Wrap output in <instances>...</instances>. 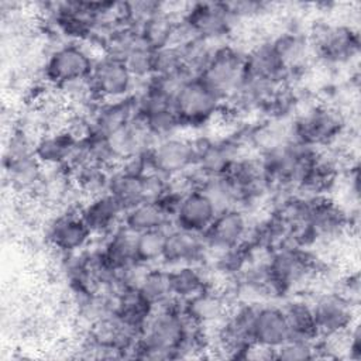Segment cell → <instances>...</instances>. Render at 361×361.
I'll return each instance as SVG.
<instances>
[{
  "instance_id": "cell-1",
  "label": "cell",
  "mask_w": 361,
  "mask_h": 361,
  "mask_svg": "<svg viewBox=\"0 0 361 361\" xmlns=\"http://www.w3.org/2000/svg\"><path fill=\"white\" fill-rule=\"evenodd\" d=\"M195 324L183 312L182 302L172 300L154 307L141 329L134 348L135 358L175 360Z\"/></svg>"
},
{
  "instance_id": "cell-2",
  "label": "cell",
  "mask_w": 361,
  "mask_h": 361,
  "mask_svg": "<svg viewBox=\"0 0 361 361\" xmlns=\"http://www.w3.org/2000/svg\"><path fill=\"white\" fill-rule=\"evenodd\" d=\"M265 268L272 295L283 296L310 281L316 261L305 248L283 245L268 254Z\"/></svg>"
},
{
  "instance_id": "cell-3",
  "label": "cell",
  "mask_w": 361,
  "mask_h": 361,
  "mask_svg": "<svg viewBox=\"0 0 361 361\" xmlns=\"http://www.w3.org/2000/svg\"><path fill=\"white\" fill-rule=\"evenodd\" d=\"M345 116L338 106L316 103L307 106L290 124L293 140L319 148L333 144L345 130Z\"/></svg>"
},
{
  "instance_id": "cell-4",
  "label": "cell",
  "mask_w": 361,
  "mask_h": 361,
  "mask_svg": "<svg viewBox=\"0 0 361 361\" xmlns=\"http://www.w3.org/2000/svg\"><path fill=\"white\" fill-rule=\"evenodd\" d=\"M244 75L245 52L224 42L213 51L197 78L224 103L241 86Z\"/></svg>"
},
{
  "instance_id": "cell-5",
  "label": "cell",
  "mask_w": 361,
  "mask_h": 361,
  "mask_svg": "<svg viewBox=\"0 0 361 361\" xmlns=\"http://www.w3.org/2000/svg\"><path fill=\"white\" fill-rule=\"evenodd\" d=\"M96 58L90 51L76 41H69L56 47L45 61L44 78L54 87L87 79L93 71Z\"/></svg>"
},
{
  "instance_id": "cell-6",
  "label": "cell",
  "mask_w": 361,
  "mask_h": 361,
  "mask_svg": "<svg viewBox=\"0 0 361 361\" xmlns=\"http://www.w3.org/2000/svg\"><path fill=\"white\" fill-rule=\"evenodd\" d=\"M172 106L182 127H202L223 110V102L199 78H190L180 86Z\"/></svg>"
},
{
  "instance_id": "cell-7",
  "label": "cell",
  "mask_w": 361,
  "mask_h": 361,
  "mask_svg": "<svg viewBox=\"0 0 361 361\" xmlns=\"http://www.w3.org/2000/svg\"><path fill=\"white\" fill-rule=\"evenodd\" d=\"M307 41L313 54L326 65L347 63L360 51L358 31L344 24H317Z\"/></svg>"
},
{
  "instance_id": "cell-8",
  "label": "cell",
  "mask_w": 361,
  "mask_h": 361,
  "mask_svg": "<svg viewBox=\"0 0 361 361\" xmlns=\"http://www.w3.org/2000/svg\"><path fill=\"white\" fill-rule=\"evenodd\" d=\"M89 79L100 103L133 96L137 82L123 59L106 54L96 58Z\"/></svg>"
},
{
  "instance_id": "cell-9",
  "label": "cell",
  "mask_w": 361,
  "mask_h": 361,
  "mask_svg": "<svg viewBox=\"0 0 361 361\" xmlns=\"http://www.w3.org/2000/svg\"><path fill=\"white\" fill-rule=\"evenodd\" d=\"M182 20L193 37L214 44H224L223 41L231 32L233 24L235 23L226 3L220 1L190 3Z\"/></svg>"
},
{
  "instance_id": "cell-10",
  "label": "cell",
  "mask_w": 361,
  "mask_h": 361,
  "mask_svg": "<svg viewBox=\"0 0 361 361\" xmlns=\"http://www.w3.org/2000/svg\"><path fill=\"white\" fill-rule=\"evenodd\" d=\"M147 159L149 169L165 178L183 173L195 166V140L179 134L159 140L147 152Z\"/></svg>"
},
{
  "instance_id": "cell-11",
  "label": "cell",
  "mask_w": 361,
  "mask_h": 361,
  "mask_svg": "<svg viewBox=\"0 0 361 361\" xmlns=\"http://www.w3.org/2000/svg\"><path fill=\"white\" fill-rule=\"evenodd\" d=\"M251 231L247 210L230 207L220 210L209 228L203 233L209 251H226L247 243Z\"/></svg>"
},
{
  "instance_id": "cell-12",
  "label": "cell",
  "mask_w": 361,
  "mask_h": 361,
  "mask_svg": "<svg viewBox=\"0 0 361 361\" xmlns=\"http://www.w3.org/2000/svg\"><path fill=\"white\" fill-rule=\"evenodd\" d=\"M102 140L111 168L133 157L147 154L155 144V140L138 116L114 133L102 137Z\"/></svg>"
},
{
  "instance_id": "cell-13",
  "label": "cell",
  "mask_w": 361,
  "mask_h": 361,
  "mask_svg": "<svg viewBox=\"0 0 361 361\" xmlns=\"http://www.w3.org/2000/svg\"><path fill=\"white\" fill-rule=\"evenodd\" d=\"M312 307L319 337L344 333L354 324V302L341 292L319 295Z\"/></svg>"
},
{
  "instance_id": "cell-14",
  "label": "cell",
  "mask_w": 361,
  "mask_h": 361,
  "mask_svg": "<svg viewBox=\"0 0 361 361\" xmlns=\"http://www.w3.org/2000/svg\"><path fill=\"white\" fill-rule=\"evenodd\" d=\"M209 248L203 234L185 230L178 226H171L166 230V241L162 257V265L175 268L180 265L203 264Z\"/></svg>"
},
{
  "instance_id": "cell-15",
  "label": "cell",
  "mask_w": 361,
  "mask_h": 361,
  "mask_svg": "<svg viewBox=\"0 0 361 361\" xmlns=\"http://www.w3.org/2000/svg\"><path fill=\"white\" fill-rule=\"evenodd\" d=\"M92 233L82 220L79 210H65L48 226L47 238L61 254H75L87 247Z\"/></svg>"
},
{
  "instance_id": "cell-16",
  "label": "cell",
  "mask_w": 361,
  "mask_h": 361,
  "mask_svg": "<svg viewBox=\"0 0 361 361\" xmlns=\"http://www.w3.org/2000/svg\"><path fill=\"white\" fill-rule=\"evenodd\" d=\"M79 140L65 128L48 130L35 138L34 154L44 168L66 169Z\"/></svg>"
},
{
  "instance_id": "cell-17",
  "label": "cell",
  "mask_w": 361,
  "mask_h": 361,
  "mask_svg": "<svg viewBox=\"0 0 361 361\" xmlns=\"http://www.w3.org/2000/svg\"><path fill=\"white\" fill-rule=\"evenodd\" d=\"M252 341L268 350L278 348L290 337V331L281 306H257L251 324Z\"/></svg>"
},
{
  "instance_id": "cell-18",
  "label": "cell",
  "mask_w": 361,
  "mask_h": 361,
  "mask_svg": "<svg viewBox=\"0 0 361 361\" xmlns=\"http://www.w3.org/2000/svg\"><path fill=\"white\" fill-rule=\"evenodd\" d=\"M219 210L210 197L202 189H193L179 200L173 226L203 234Z\"/></svg>"
},
{
  "instance_id": "cell-19",
  "label": "cell",
  "mask_w": 361,
  "mask_h": 361,
  "mask_svg": "<svg viewBox=\"0 0 361 361\" xmlns=\"http://www.w3.org/2000/svg\"><path fill=\"white\" fill-rule=\"evenodd\" d=\"M126 210L123 206L109 193L87 199V202L79 209V214L92 235L110 234L116 227L123 223Z\"/></svg>"
},
{
  "instance_id": "cell-20",
  "label": "cell",
  "mask_w": 361,
  "mask_h": 361,
  "mask_svg": "<svg viewBox=\"0 0 361 361\" xmlns=\"http://www.w3.org/2000/svg\"><path fill=\"white\" fill-rule=\"evenodd\" d=\"M137 116L134 94L121 100L102 102L90 114V134L106 137Z\"/></svg>"
},
{
  "instance_id": "cell-21",
  "label": "cell",
  "mask_w": 361,
  "mask_h": 361,
  "mask_svg": "<svg viewBox=\"0 0 361 361\" xmlns=\"http://www.w3.org/2000/svg\"><path fill=\"white\" fill-rule=\"evenodd\" d=\"M183 312L197 326L206 329L212 324H219L230 312L227 299L209 286L192 299L182 302Z\"/></svg>"
},
{
  "instance_id": "cell-22",
  "label": "cell",
  "mask_w": 361,
  "mask_h": 361,
  "mask_svg": "<svg viewBox=\"0 0 361 361\" xmlns=\"http://www.w3.org/2000/svg\"><path fill=\"white\" fill-rule=\"evenodd\" d=\"M145 173H135L118 165L113 166L110 169L107 193L111 195L124 210L145 202Z\"/></svg>"
},
{
  "instance_id": "cell-23",
  "label": "cell",
  "mask_w": 361,
  "mask_h": 361,
  "mask_svg": "<svg viewBox=\"0 0 361 361\" xmlns=\"http://www.w3.org/2000/svg\"><path fill=\"white\" fill-rule=\"evenodd\" d=\"M135 240H137V233L130 230L123 223L104 237V241L100 250L104 261L116 272L127 267L128 264L137 261Z\"/></svg>"
},
{
  "instance_id": "cell-24",
  "label": "cell",
  "mask_w": 361,
  "mask_h": 361,
  "mask_svg": "<svg viewBox=\"0 0 361 361\" xmlns=\"http://www.w3.org/2000/svg\"><path fill=\"white\" fill-rule=\"evenodd\" d=\"M123 224L134 233H142L148 230L169 228L173 226V219L158 200H145L126 210Z\"/></svg>"
},
{
  "instance_id": "cell-25",
  "label": "cell",
  "mask_w": 361,
  "mask_h": 361,
  "mask_svg": "<svg viewBox=\"0 0 361 361\" xmlns=\"http://www.w3.org/2000/svg\"><path fill=\"white\" fill-rule=\"evenodd\" d=\"M152 310L154 306L137 288H124L116 293L114 314L137 329H142Z\"/></svg>"
},
{
  "instance_id": "cell-26",
  "label": "cell",
  "mask_w": 361,
  "mask_h": 361,
  "mask_svg": "<svg viewBox=\"0 0 361 361\" xmlns=\"http://www.w3.org/2000/svg\"><path fill=\"white\" fill-rule=\"evenodd\" d=\"M169 275L173 299L179 302H186L210 286L202 264L169 268Z\"/></svg>"
},
{
  "instance_id": "cell-27",
  "label": "cell",
  "mask_w": 361,
  "mask_h": 361,
  "mask_svg": "<svg viewBox=\"0 0 361 361\" xmlns=\"http://www.w3.org/2000/svg\"><path fill=\"white\" fill-rule=\"evenodd\" d=\"M281 307L285 314V319L290 331V337H299V338H307V340L319 338L312 303H309L305 299L295 298L288 300Z\"/></svg>"
},
{
  "instance_id": "cell-28",
  "label": "cell",
  "mask_w": 361,
  "mask_h": 361,
  "mask_svg": "<svg viewBox=\"0 0 361 361\" xmlns=\"http://www.w3.org/2000/svg\"><path fill=\"white\" fill-rule=\"evenodd\" d=\"M138 289L154 307L175 300L172 293L169 268L166 267L152 265Z\"/></svg>"
},
{
  "instance_id": "cell-29",
  "label": "cell",
  "mask_w": 361,
  "mask_h": 361,
  "mask_svg": "<svg viewBox=\"0 0 361 361\" xmlns=\"http://www.w3.org/2000/svg\"><path fill=\"white\" fill-rule=\"evenodd\" d=\"M138 117L144 121L155 142L172 135H178L179 131L183 128L179 117L173 110V106L158 109Z\"/></svg>"
},
{
  "instance_id": "cell-30",
  "label": "cell",
  "mask_w": 361,
  "mask_h": 361,
  "mask_svg": "<svg viewBox=\"0 0 361 361\" xmlns=\"http://www.w3.org/2000/svg\"><path fill=\"white\" fill-rule=\"evenodd\" d=\"M154 56L155 49H152L141 37L123 56L124 63L130 69L135 80H147L154 75Z\"/></svg>"
},
{
  "instance_id": "cell-31",
  "label": "cell",
  "mask_w": 361,
  "mask_h": 361,
  "mask_svg": "<svg viewBox=\"0 0 361 361\" xmlns=\"http://www.w3.org/2000/svg\"><path fill=\"white\" fill-rule=\"evenodd\" d=\"M166 230H148L142 233H137L135 240V255L137 261H141L148 265L162 264L165 241H166Z\"/></svg>"
},
{
  "instance_id": "cell-32",
  "label": "cell",
  "mask_w": 361,
  "mask_h": 361,
  "mask_svg": "<svg viewBox=\"0 0 361 361\" xmlns=\"http://www.w3.org/2000/svg\"><path fill=\"white\" fill-rule=\"evenodd\" d=\"M319 357L317 340L289 337L274 350V358L282 361H305Z\"/></svg>"
}]
</instances>
